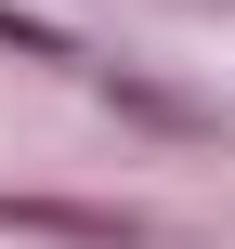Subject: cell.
Listing matches in <instances>:
<instances>
[{
	"label": "cell",
	"mask_w": 235,
	"mask_h": 249,
	"mask_svg": "<svg viewBox=\"0 0 235 249\" xmlns=\"http://www.w3.org/2000/svg\"><path fill=\"white\" fill-rule=\"evenodd\" d=\"M0 236H52V249H144V210H92V197H0Z\"/></svg>",
	"instance_id": "cell-1"
}]
</instances>
